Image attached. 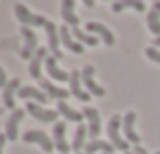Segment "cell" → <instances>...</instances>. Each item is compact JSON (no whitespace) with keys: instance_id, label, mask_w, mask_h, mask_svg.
Segmentation results:
<instances>
[{"instance_id":"1","label":"cell","mask_w":160,"mask_h":154,"mask_svg":"<svg viewBox=\"0 0 160 154\" xmlns=\"http://www.w3.org/2000/svg\"><path fill=\"white\" fill-rule=\"evenodd\" d=\"M122 116L113 114L108 122V138L112 142V146L116 150H122V152H130V142L122 136Z\"/></svg>"},{"instance_id":"2","label":"cell","mask_w":160,"mask_h":154,"mask_svg":"<svg viewBox=\"0 0 160 154\" xmlns=\"http://www.w3.org/2000/svg\"><path fill=\"white\" fill-rule=\"evenodd\" d=\"M24 110H27V114H31L35 120L45 122V124H57L59 116H61L57 110H49V107H43L41 103H35V102H28L27 106H24Z\"/></svg>"},{"instance_id":"3","label":"cell","mask_w":160,"mask_h":154,"mask_svg":"<svg viewBox=\"0 0 160 154\" xmlns=\"http://www.w3.org/2000/svg\"><path fill=\"white\" fill-rule=\"evenodd\" d=\"M14 16L20 20V22H22V27H43L45 28V24L49 22L45 16L31 12L27 6H24V4H20V2L14 4Z\"/></svg>"},{"instance_id":"4","label":"cell","mask_w":160,"mask_h":154,"mask_svg":"<svg viewBox=\"0 0 160 154\" xmlns=\"http://www.w3.org/2000/svg\"><path fill=\"white\" fill-rule=\"evenodd\" d=\"M20 35H22V39H24V45H22V49H20V57H22V59H32L35 53L39 51V45H37L39 39H37L35 31L28 28V27H20Z\"/></svg>"},{"instance_id":"5","label":"cell","mask_w":160,"mask_h":154,"mask_svg":"<svg viewBox=\"0 0 160 154\" xmlns=\"http://www.w3.org/2000/svg\"><path fill=\"white\" fill-rule=\"evenodd\" d=\"M22 142H27V144H39V146L43 148L45 152H49V154L55 150L53 140L49 138L43 130H27L22 134Z\"/></svg>"},{"instance_id":"6","label":"cell","mask_w":160,"mask_h":154,"mask_svg":"<svg viewBox=\"0 0 160 154\" xmlns=\"http://www.w3.org/2000/svg\"><path fill=\"white\" fill-rule=\"evenodd\" d=\"M95 69L91 67V65H87V67H83L81 71V81H83V87L87 89V93L89 95H95V97H103L106 95V89H103L102 85H98L95 83Z\"/></svg>"},{"instance_id":"7","label":"cell","mask_w":160,"mask_h":154,"mask_svg":"<svg viewBox=\"0 0 160 154\" xmlns=\"http://www.w3.org/2000/svg\"><path fill=\"white\" fill-rule=\"evenodd\" d=\"M83 116H85L87 128H89V140H99V134H102V116H99V110L83 107Z\"/></svg>"},{"instance_id":"8","label":"cell","mask_w":160,"mask_h":154,"mask_svg":"<svg viewBox=\"0 0 160 154\" xmlns=\"http://www.w3.org/2000/svg\"><path fill=\"white\" fill-rule=\"evenodd\" d=\"M65 132H67V122L59 120L53 126V144H55V150H59L61 154H69V150H71V144H67Z\"/></svg>"},{"instance_id":"9","label":"cell","mask_w":160,"mask_h":154,"mask_svg":"<svg viewBox=\"0 0 160 154\" xmlns=\"http://www.w3.org/2000/svg\"><path fill=\"white\" fill-rule=\"evenodd\" d=\"M122 132H124V138L128 142H132L134 146L140 144V136L136 132V114L134 112H128L124 116V120H122Z\"/></svg>"},{"instance_id":"10","label":"cell","mask_w":160,"mask_h":154,"mask_svg":"<svg viewBox=\"0 0 160 154\" xmlns=\"http://www.w3.org/2000/svg\"><path fill=\"white\" fill-rule=\"evenodd\" d=\"M24 114H27V110L18 107V110H14L10 116H8V120H6V128H4V134H6L8 142H10V140H18V124L22 122Z\"/></svg>"},{"instance_id":"11","label":"cell","mask_w":160,"mask_h":154,"mask_svg":"<svg viewBox=\"0 0 160 154\" xmlns=\"http://www.w3.org/2000/svg\"><path fill=\"white\" fill-rule=\"evenodd\" d=\"M59 37H61V45L67 49V51L75 53V55H83V53H85V47H83L81 43H77V41H75L73 32L67 28V24L59 27Z\"/></svg>"},{"instance_id":"12","label":"cell","mask_w":160,"mask_h":154,"mask_svg":"<svg viewBox=\"0 0 160 154\" xmlns=\"http://www.w3.org/2000/svg\"><path fill=\"white\" fill-rule=\"evenodd\" d=\"M69 91H71V95H75V97L79 99V102H83V103H87L89 102V97L91 95L87 93V89L83 87V81H81V71H71V79H69Z\"/></svg>"},{"instance_id":"13","label":"cell","mask_w":160,"mask_h":154,"mask_svg":"<svg viewBox=\"0 0 160 154\" xmlns=\"http://www.w3.org/2000/svg\"><path fill=\"white\" fill-rule=\"evenodd\" d=\"M45 31H47V39H49V49H51V55L57 57V59H63V53H61V37H59V28L53 20H49L45 24Z\"/></svg>"},{"instance_id":"14","label":"cell","mask_w":160,"mask_h":154,"mask_svg":"<svg viewBox=\"0 0 160 154\" xmlns=\"http://www.w3.org/2000/svg\"><path fill=\"white\" fill-rule=\"evenodd\" d=\"M39 85H41V89H43L49 97L57 99V102H67V97L71 95V91L63 89V87H57L55 83H51V79H47V77H41L39 79Z\"/></svg>"},{"instance_id":"15","label":"cell","mask_w":160,"mask_h":154,"mask_svg":"<svg viewBox=\"0 0 160 154\" xmlns=\"http://www.w3.org/2000/svg\"><path fill=\"white\" fill-rule=\"evenodd\" d=\"M18 89H20V79L14 77L6 83V87L2 89V102H4V107L10 112L16 110V103H14V95H18Z\"/></svg>"},{"instance_id":"16","label":"cell","mask_w":160,"mask_h":154,"mask_svg":"<svg viewBox=\"0 0 160 154\" xmlns=\"http://www.w3.org/2000/svg\"><path fill=\"white\" fill-rule=\"evenodd\" d=\"M85 28H87V32H93V37L102 39V43H106L108 47H112V45L116 43V37H113V32L109 31L106 24H102V22H87Z\"/></svg>"},{"instance_id":"17","label":"cell","mask_w":160,"mask_h":154,"mask_svg":"<svg viewBox=\"0 0 160 154\" xmlns=\"http://www.w3.org/2000/svg\"><path fill=\"white\" fill-rule=\"evenodd\" d=\"M61 18H63V22H65L67 27H71V28L79 27L81 18L75 14V2L73 0H63L61 2Z\"/></svg>"},{"instance_id":"18","label":"cell","mask_w":160,"mask_h":154,"mask_svg":"<svg viewBox=\"0 0 160 154\" xmlns=\"http://www.w3.org/2000/svg\"><path fill=\"white\" fill-rule=\"evenodd\" d=\"M18 97L20 99H31V102L41 103V106L49 102V95L45 93V91L32 87V85H22V87H20V89H18Z\"/></svg>"},{"instance_id":"19","label":"cell","mask_w":160,"mask_h":154,"mask_svg":"<svg viewBox=\"0 0 160 154\" xmlns=\"http://www.w3.org/2000/svg\"><path fill=\"white\" fill-rule=\"evenodd\" d=\"M45 67H47V73L51 75V79H55V81H61V83H67L71 79V73L63 71V69H59L57 65V57L49 55L47 59H45Z\"/></svg>"},{"instance_id":"20","label":"cell","mask_w":160,"mask_h":154,"mask_svg":"<svg viewBox=\"0 0 160 154\" xmlns=\"http://www.w3.org/2000/svg\"><path fill=\"white\" fill-rule=\"evenodd\" d=\"M89 136V128H87V124H79L77 126V130H75V134H73V142H71V150H73L75 154H79V152H83L85 150V138Z\"/></svg>"},{"instance_id":"21","label":"cell","mask_w":160,"mask_h":154,"mask_svg":"<svg viewBox=\"0 0 160 154\" xmlns=\"http://www.w3.org/2000/svg\"><path fill=\"white\" fill-rule=\"evenodd\" d=\"M146 27L150 32L160 37V2H152L148 14H146Z\"/></svg>"},{"instance_id":"22","label":"cell","mask_w":160,"mask_h":154,"mask_svg":"<svg viewBox=\"0 0 160 154\" xmlns=\"http://www.w3.org/2000/svg\"><path fill=\"white\" fill-rule=\"evenodd\" d=\"M57 112L67 120V122H75V124H83V112H77L69 106L67 102H57Z\"/></svg>"},{"instance_id":"23","label":"cell","mask_w":160,"mask_h":154,"mask_svg":"<svg viewBox=\"0 0 160 154\" xmlns=\"http://www.w3.org/2000/svg\"><path fill=\"white\" fill-rule=\"evenodd\" d=\"M47 57H49V55H47V49H45V47H39V51H37V53H35V57L31 59V65H28V73H31V77H32V79H37V81L43 77V75H41V65H43V61L47 59Z\"/></svg>"},{"instance_id":"24","label":"cell","mask_w":160,"mask_h":154,"mask_svg":"<svg viewBox=\"0 0 160 154\" xmlns=\"http://www.w3.org/2000/svg\"><path fill=\"white\" fill-rule=\"evenodd\" d=\"M116 148L112 146V142H106V140H89L85 144V154H95V152H102V154H113Z\"/></svg>"},{"instance_id":"25","label":"cell","mask_w":160,"mask_h":154,"mask_svg":"<svg viewBox=\"0 0 160 154\" xmlns=\"http://www.w3.org/2000/svg\"><path fill=\"white\" fill-rule=\"evenodd\" d=\"M71 32H73V37H75V41H77V43L87 45V47H95V45L99 43L98 37H93V35H89V32H85L83 28H79V27L71 28Z\"/></svg>"},{"instance_id":"26","label":"cell","mask_w":160,"mask_h":154,"mask_svg":"<svg viewBox=\"0 0 160 154\" xmlns=\"http://www.w3.org/2000/svg\"><path fill=\"white\" fill-rule=\"evenodd\" d=\"M146 57H148L150 61H154V63H160V49L156 47H146Z\"/></svg>"},{"instance_id":"27","label":"cell","mask_w":160,"mask_h":154,"mask_svg":"<svg viewBox=\"0 0 160 154\" xmlns=\"http://www.w3.org/2000/svg\"><path fill=\"white\" fill-rule=\"evenodd\" d=\"M128 8H134V10H138V12H144L146 4L140 2V0H128Z\"/></svg>"},{"instance_id":"28","label":"cell","mask_w":160,"mask_h":154,"mask_svg":"<svg viewBox=\"0 0 160 154\" xmlns=\"http://www.w3.org/2000/svg\"><path fill=\"white\" fill-rule=\"evenodd\" d=\"M10 81V79L6 77V71H4L2 67H0V89H4V87H6V83Z\"/></svg>"},{"instance_id":"29","label":"cell","mask_w":160,"mask_h":154,"mask_svg":"<svg viewBox=\"0 0 160 154\" xmlns=\"http://www.w3.org/2000/svg\"><path fill=\"white\" fill-rule=\"evenodd\" d=\"M6 142H8L6 134H2V132H0V154H4V146H6Z\"/></svg>"},{"instance_id":"30","label":"cell","mask_w":160,"mask_h":154,"mask_svg":"<svg viewBox=\"0 0 160 154\" xmlns=\"http://www.w3.org/2000/svg\"><path fill=\"white\" fill-rule=\"evenodd\" d=\"M132 154H148V152H146V148H142L140 144H138V146H134V150H132Z\"/></svg>"},{"instance_id":"31","label":"cell","mask_w":160,"mask_h":154,"mask_svg":"<svg viewBox=\"0 0 160 154\" xmlns=\"http://www.w3.org/2000/svg\"><path fill=\"white\" fill-rule=\"evenodd\" d=\"M152 47H160V37H154V41H152Z\"/></svg>"},{"instance_id":"32","label":"cell","mask_w":160,"mask_h":154,"mask_svg":"<svg viewBox=\"0 0 160 154\" xmlns=\"http://www.w3.org/2000/svg\"><path fill=\"white\" fill-rule=\"evenodd\" d=\"M83 4H85V6H89V8H93V6H95V2H93V0H85Z\"/></svg>"},{"instance_id":"33","label":"cell","mask_w":160,"mask_h":154,"mask_svg":"<svg viewBox=\"0 0 160 154\" xmlns=\"http://www.w3.org/2000/svg\"><path fill=\"white\" fill-rule=\"evenodd\" d=\"M124 154H132V152H124Z\"/></svg>"},{"instance_id":"34","label":"cell","mask_w":160,"mask_h":154,"mask_svg":"<svg viewBox=\"0 0 160 154\" xmlns=\"http://www.w3.org/2000/svg\"><path fill=\"white\" fill-rule=\"evenodd\" d=\"M0 116H2V110H0Z\"/></svg>"},{"instance_id":"35","label":"cell","mask_w":160,"mask_h":154,"mask_svg":"<svg viewBox=\"0 0 160 154\" xmlns=\"http://www.w3.org/2000/svg\"><path fill=\"white\" fill-rule=\"evenodd\" d=\"M79 154H85V152H79Z\"/></svg>"},{"instance_id":"36","label":"cell","mask_w":160,"mask_h":154,"mask_svg":"<svg viewBox=\"0 0 160 154\" xmlns=\"http://www.w3.org/2000/svg\"><path fill=\"white\" fill-rule=\"evenodd\" d=\"M156 154H160V152H156Z\"/></svg>"}]
</instances>
